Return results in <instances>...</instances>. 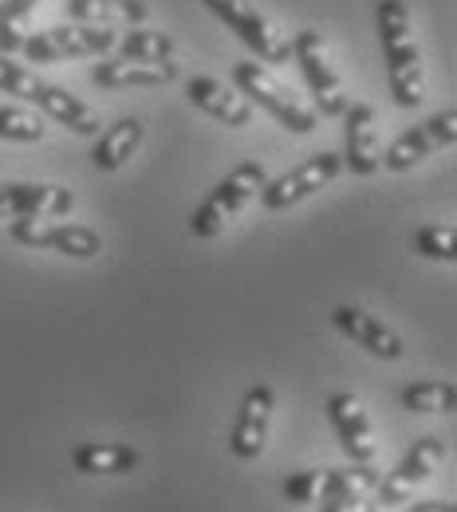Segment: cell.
<instances>
[{
	"label": "cell",
	"mask_w": 457,
	"mask_h": 512,
	"mask_svg": "<svg viewBox=\"0 0 457 512\" xmlns=\"http://www.w3.org/2000/svg\"><path fill=\"white\" fill-rule=\"evenodd\" d=\"M233 83H237V91H241L249 103L264 107L284 130H292V134H312V130H316V111L304 107V103L292 95V87H284V83H280L264 64H257V60L233 64Z\"/></svg>",
	"instance_id": "cell-2"
},
{
	"label": "cell",
	"mask_w": 457,
	"mask_h": 512,
	"mask_svg": "<svg viewBox=\"0 0 457 512\" xmlns=\"http://www.w3.org/2000/svg\"><path fill=\"white\" fill-rule=\"evenodd\" d=\"M12 241L28 245V249H52V253L75 256V260H91L103 253V241L95 229L56 221V217H12Z\"/></svg>",
	"instance_id": "cell-7"
},
{
	"label": "cell",
	"mask_w": 457,
	"mask_h": 512,
	"mask_svg": "<svg viewBox=\"0 0 457 512\" xmlns=\"http://www.w3.org/2000/svg\"><path fill=\"white\" fill-rule=\"evenodd\" d=\"M178 79V64L174 60H103V64L91 67V83L95 87H162V83H174Z\"/></svg>",
	"instance_id": "cell-16"
},
{
	"label": "cell",
	"mask_w": 457,
	"mask_h": 512,
	"mask_svg": "<svg viewBox=\"0 0 457 512\" xmlns=\"http://www.w3.org/2000/svg\"><path fill=\"white\" fill-rule=\"evenodd\" d=\"M339 170H343V158H339L335 150L312 154V158L300 162L296 170H288V174L264 182V190H261L264 209L280 213V209H288V205H300L304 197H312V193H320L324 186H331V182L339 178Z\"/></svg>",
	"instance_id": "cell-8"
},
{
	"label": "cell",
	"mask_w": 457,
	"mask_h": 512,
	"mask_svg": "<svg viewBox=\"0 0 457 512\" xmlns=\"http://www.w3.org/2000/svg\"><path fill=\"white\" fill-rule=\"evenodd\" d=\"M0 12H4V0H0Z\"/></svg>",
	"instance_id": "cell-32"
},
{
	"label": "cell",
	"mask_w": 457,
	"mask_h": 512,
	"mask_svg": "<svg viewBox=\"0 0 457 512\" xmlns=\"http://www.w3.org/2000/svg\"><path fill=\"white\" fill-rule=\"evenodd\" d=\"M292 60H296L300 71H304V79H308V87H312V99H316L320 115L339 119V115L347 111L351 95H347V87H343L339 71H335L331 56H327L324 36H320V32H312V28L296 32V40H292Z\"/></svg>",
	"instance_id": "cell-6"
},
{
	"label": "cell",
	"mask_w": 457,
	"mask_h": 512,
	"mask_svg": "<svg viewBox=\"0 0 457 512\" xmlns=\"http://www.w3.org/2000/svg\"><path fill=\"white\" fill-rule=\"evenodd\" d=\"M327 418H331V426L339 434V446L351 461H375L379 438H375V426H371V418H367V410L355 394H347V390L331 394L327 398Z\"/></svg>",
	"instance_id": "cell-11"
},
{
	"label": "cell",
	"mask_w": 457,
	"mask_h": 512,
	"mask_svg": "<svg viewBox=\"0 0 457 512\" xmlns=\"http://www.w3.org/2000/svg\"><path fill=\"white\" fill-rule=\"evenodd\" d=\"M36 4L40 0H4V12H0V56H16L20 52Z\"/></svg>",
	"instance_id": "cell-25"
},
{
	"label": "cell",
	"mask_w": 457,
	"mask_h": 512,
	"mask_svg": "<svg viewBox=\"0 0 457 512\" xmlns=\"http://www.w3.org/2000/svg\"><path fill=\"white\" fill-rule=\"evenodd\" d=\"M146 16L150 8L142 0H67V20L75 24L115 28V24H142Z\"/></svg>",
	"instance_id": "cell-20"
},
{
	"label": "cell",
	"mask_w": 457,
	"mask_h": 512,
	"mask_svg": "<svg viewBox=\"0 0 457 512\" xmlns=\"http://www.w3.org/2000/svg\"><path fill=\"white\" fill-rule=\"evenodd\" d=\"M402 406L410 414H454L457 386L454 383H414L402 390Z\"/></svg>",
	"instance_id": "cell-24"
},
{
	"label": "cell",
	"mask_w": 457,
	"mask_h": 512,
	"mask_svg": "<svg viewBox=\"0 0 457 512\" xmlns=\"http://www.w3.org/2000/svg\"><path fill=\"white\" fill-rule=\"evenodd\" d=\"M138 146H142V123L138 119H119L115 127L99 134V142L91 150V162H95V170L115 174V170H123L131 162V154Z\"/></svg>",
	"instance_id": "cell-21"
},
{
	"label": "cell",
	"mask_w": 457,
	"mask_h": 512,
	"mask_svg": "<svg viewBox=\"0 0 457 512\" xmlns=\"http://www.w3.org/2000/svg\"><path fill=\"white\" fill-rule=\"evenodd\" d=\"M32 103H36V107H44V111H48V119H56V123L67 127L71 134H83V138H95V134H99V115H95L83 99H75L67 87H56V83L40 79V87H36Z\"/></svg>",
	"instance_id": "cell-18"
},
{
	"label": "cell",
	"mask_w": 457,
	"mask_h": 512,
	"mask_svg": "<svg viewBox=\"0 0 457 512\" xmlns=\"http://www.w3.org/2000/svg\"><path fill=\"white\" fill-rule=\"evenodd\" d=\"M36 87H40V75H36L32 67L12 64L8 56H0V91H4V95H16V99H28V103H32Z\"/></svg>",
	"instance_id": "cell-28"
},
{
	"label": "cell",
	"mask_w": 457,
	"mask_h": 512,
	"mask_svg": "<svg viewBox=\"0 0 457 512\" xmlns=\"http://www.w3.org/2000/svg\"><path fill=\"white\" fill-rule=\"evenodd\" d=\"M0 138H8V142H40L44 138V119H36L24 107H0Z\"/></svg>",
	"instance_id": "cell-27"
},
{
	"label": "cell",
	"mask_w": 457,
	"mask_h": 512,
	"mask_svg": "<svg viewBox=\"0 0 457 512\" xmlns=\"http://www.w3.org/2000/svg\"><path fill=\"white\" fill-rule=\"evenodd\" d=\"M75 473L87 477H115V473H131L138 465V449L119 446V442H83L71 453Z\"/></svg>",
	"instance_id": "cell-19"
},
{
	"label": "cell",
	"mask_w": 457,
	"mask_h": 512,
	"mask_svg": "<svg viewBox=\"0 0 457 512\" xmlns=\"http://www.w3.org/2000/svg\"><path fill=\"white\" fill-rule=\"evenodd\" d=\"M205 8L229 28V32H237V40L257 56L264 64H288L292 60V40H284L280 32H276V24L257 12V4H249V0H205Z\"/></svg>",
	"instance_id": "cell-5"
},
{
	"label": "cell",
	"mask_w": 457,
	"mask_h": 512,
	"mask_svg": "<svg viewBox=\"0 0 457 512\" xmlns=\"http://www.w3.org/2000/svg\"><path fill=\"white\" fill-rule=\"evenodd\" d=\"M347 123V150L339 154L343 166L351 174H375L383 166V154H379V115L371 103H347V111L339 115Z\"/></svg>",
	"instance_id": "cell-13"
},
{
	"label": "cell",
	"mask_w": 457,
	"mask_h": 512,
	"mask_svg": "<svg viewBox=\"0 0 457 512\" xmlns=\"http://www.w3.org/2000/svg\"><path fill=\"white\" fill-rule=\"evenodd\" d=\"M115 48H119V56H127V60H174V56H178L174 36L150 32V28H142V24H131V32H123V36L115 40Z\"/></svg>",
	"instance_id": "cell-23"
},
{
	"label": "cell",
	"mask_w": 457,
	"mask_h": 512,
	"mask_svg": "<svg viewBox=\"0 0 457 512\" xmlns=\"http://www.w3.org/2000/svg\"><path fill=\"white\" fill-rule=\"evenodd\" d=\"M320 485H324V469H300V473H292L288 481H284V501L288 505H316V497H320Z\"/></svg>",
	"instance_id": "cell-29"
},
{
	"label": "cell",
	"mask_w": 457,
	"mask_h": 512,
	"mask_svg": "<svg viewBox=\"0 0 457 512\" xmlns=\"http://www.w3.org/2000/svg\"><path fill=\"white\" fill-rule=\"evenodd\" d=\"M272 410H276L272 386H249L245 390V402H241V414H237V426H233V438H229V449L241 461H253L264 453L268 430H272Z\"/></svg>",
	"instance_id": "cell-14"
},
{
	"label": "cell",
	"mask_w": 457,
	"mask_h": 512,
	"mask_svg": "<svg viewBox=\"0 0 457 512\" xmlns=\"http://www.w3.org/2000/svg\"><path fill=\"white\" fill-rule=\"evenodd\" d=\"M264 182H268V174H264L261 162H241L229 178H221L217 182V190L209 193L205 201H201V209H197L194 217H190V233L201 237V241H209V237H217L257 193L264 190Z\"/></svg>",
	"instance_id": "cell-3"
},
{
	"label": "cell",
	"mask_w": 457,
	"mask_h": 512,
	"mask_svg": "<svg viewBox=\"0 0 457 512\" xmlns=\"http://www.w3.org/2000/svg\"><path fill=\"white\" fill-rule=\"evenodd\" d=\"M75 193L48 182H0V217H67Z\"/></svg>",
	"instance_id": "cell-12"
},
{
	"label": "cell",
	"mask_w": 457,
	"mask_h": 512,
	"mask_svg": "<svg viewBox=\"0 0 457 512\" xmlns=\"http://www.w3.org/2000/svg\"><path fill=\"white\" fill-rule=\"evenodd\" d=\"M331 323H335L351 343H359L363 351H371L375 359H398V355H402V339H398L383 320L367 316L363 308L339 304V308L331 312Z\"/></svg>",
	"instance_id": "cell-17"
},
{
	"label": "cell",
	"mask_w": 457,
	"mask_h": 512,
	"mask_svg": "<svg viewBox=\"0 0 457 512\" xmlns=\"http://www.w3.org/2000/svg\"><path fill=\"white\" fill-rule=\"evenodd\" d=\"M379 469H371V461H351L347 469H324V485H320V505L327 501H343V497H371L379 489Z\"/></svg>",
	"instance_id": "cell-22"
},
{
	"label": "cell",
	"mask_w": 457,
	"mask_h": 512,
	"mask_svg": "<svg viewBox=\"0 0 457 512\" xmlns=\"http://www.w3.org/2000/svg\"><path fill=\"white\" fill-rule=\"evenodd\" d=\"M414 249L430 260H446L454 264L457 260V225L454 221H438V225H422L414 233Z\"/></svg>",
	"instance_id": "cell-26"
},
{
	"label": "cell",
	"mask_w": 457,
	"mask_h": 512,
	"mask_svg": "<svg viewBox=\"0 0 457 512\" xmlns=\"http://www.w3.org/2000/svg\"><path fill=\"white\" fill-rule=\"evenodd\" d=\"M186 99L194 103L197 111H205L209 119H217L225 127H249L253 123V103L241 91L225 87L221 79H209V75L186 79Z\"/></svg>",
	"instance_id": "cell-15"
},
{
	"label": "cell",
	"mask_w": 457,
	"mask_h": 512,
	"mask_svg": "<svg viewBox=\"0 0 457 512\" xmlns=\"http://www.w3.org/2000/svg\"><path fill=\"white\" fill-rule=\"evenodd\" d=\"M457 142V107H446L438 115H430L426 123H418L414 130L398 134L391 142V150L383 154V166L402 174V170H414L418 162H426L430 154L446 150Z\"/></svg>",
	"instance_id": "cell-9"
},
{
	"label": "cell",
	"mask_w": 457,
	"mask_h": 512,
	"mask_svg": "<svg viewBox=\"0 0 457 512\" xmlns=\"http://www.w3.org/2000/svg\"><path fill=\"white\" fill-rule=\"evenodd\" d=\"M115 32L99 24H60L48 32H28L20 44V56L28 64H60V60H87V56H107L115 48Z\"/></svg>",
	"instance_id": "cell-4"
},
{
	"label": "cell",
	"mask_w": 457,
	"mask_h": 512,
	"mask_svg": "<svg viewBox=\"0 0 457 512\" xmlns=\"http://www.w3.org/2000/svg\"><path fill=\"white\" fill-rule=\"evenodd\" d=\"M379 40H383V60H387V83L398 107L414 111L426 99V75H422V52L410 32V12L402 0H379L375 8Z\"/></svg>",
	"instance_id": "cell-1"
},
{
	"label": "cell",
	"mask_w": 457,
	"mask_h": 512,
	"mask_svg": "<svg viewBox=\"0 0 457 512\" xmlns=\"http://www.w3.org/2000/svg\"><path fill=\"white\" fill-rule=\"evenodd\" d=\"M446 457V442L442 438H418L410 453L394 465V473H387V481H379V509H391V505H406L414 497V489L442 465Z\"/></svg>",
	"instance_id": "cell-10"
},
{
	"label": "cell",
	"mask_w": 457,
	"mask_h": 512,
	"mask_svg": "<svg viewBox=\"0 0 457 512\" xmlns=\"http://www.w3.org/2000/svg\"><path fill=\"white\" fill-rule=\"evenodd\" d=\"M410 512H457L454 501H418V505H410Z\"/></svg>",
	"instance_id": "cell-31"
},
{
	"label": "cell",
	"mask_w": 457,
	"mask_h": 512,
	"mask_svg": "<svg viewBox=\"0 0 457 512\" xmlns=\"http://www.w3.org/2000/svg\"><path fill=\"white\" fill-rule=\"evenodd\" d=\"M324 512H379V501H371V497H343V501H327Z\"/></svg>",
	"instance_id": "cell-30"
}]
</instances>
